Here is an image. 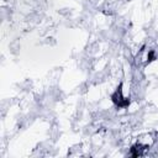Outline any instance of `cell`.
I'll use <instances>...</instances> for the list:
<instances>
[{
    "instance_id": "6da1fadb",
    "label": "cell",
    "mask_w": 158,
    "mask_h": 158,
    "mask_svg": "<svg viewBox=\"0 0 158 158\" xmlns=\"http://www.w3.org/2000/svg\"><path fill=\"white\" fill-rule=\"evenodd\" d=\"M154 138L151 135H144L139 137L130 148V156L131 157H143L147 154L149 148L153 146Z\"/></svg>"
}]
</instances>
